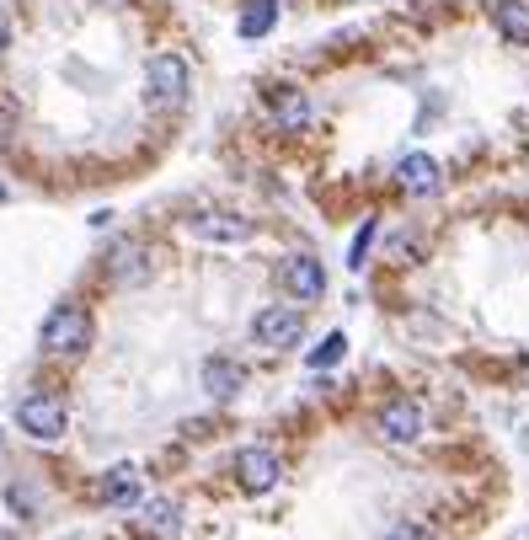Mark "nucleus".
Segmentation results:
<instances>
[{
	"instance_id": "6ab92c4d",
	"label": "nucleus",
	"mask_w": 529,
	"mask_h": 540,
	"mask_svg": "<svg viewBox=\"0 0 529 540\" xmlns=\"http://www.w3.org/2000/svg\"><path fill=\"white\" fill-rule=\"evenodd\" d=\"M11 43V22H6V11H0V49Z\"/></svg>"
},
{
	"instance_id": "aec40b11",
	"label": "nucleus",
	"mask_w": 529,
	"mask_h": 540,
	"mask_svg": "<svg viewBox=\"0 0 529 540\" xmlns=\"http://www.w3.org/2000/svg\"><path fill=\"white\" fill-rule=\"evenodd\" d=\"M0 204H6V188H0Z\"/></svg>"
},
{
	"instance_id": "4468645a",
	"label": "nucleus",
	"mask_w": 529,
	"mask_h": 540,
	"mask_svg": "<svg viewBox=\"0 0 529 540\" xmlns=\"http://www.w3.org/2000/svg\"><path fill=\"white\" fill-rule=\"evenodd\" d=\"M273 22H278V0H246V11H241V38L273 33Z\"/></svg>"
},
{
	"instance_id": "1a4fd4ad",
	"label": "nucleus",
	"mask_w": 529,
	"mask_h": 540,
	"mask_svg": "<svg viewBox=\"0 0 529 540\" xmlns=\"http://www.w3.org/2000/svg\"><path fill=\"white\" fill-rule=\"evenodd\" d=\"M102 498L113 508H139V498H145V482H139L134 466H113L102 476Z\"/></svg>"
},
{
	"instance_id": "a211bd4d",
	"label": "nucleus",
	"mask_w": 529,
	"mask_h": 540,
	"mask_svg": "<svg viewBox=\"0 0 529 540\" xmlns=\"http://www.w3.org/2000/svg\"><path fill=\"white\" fill-rule=\"evenodd\" d=\"M391 540H439V535H433L428 524H412V519H401L396 530H391Z\"/></svg>"
},
{
	"instance_id": "9b49d317",
	"label": "nucleus",
	"mask_w": 529,
	"mask_h": 540,
	"mask_svg": "<svg viewBox=\"0 0 529 540\" xmlns=\"http://www.w3.org/2000/svg\"><path fill=\"white\" fill-rule=\"evenodd\" d=\"M492 22H497V33H503L508 43H519V49L529 43V6H524V0H497Z\"/></svg>"
},
{
	"instance_id": "423d86ee",
	"label": "nucleus",
	"mask_w": 529,
	"mask_h": 540,
	"mask_svg": "<svg viewBox=\"0 0 529 540\" xmlns=\"http://www.w3.org/2000/svg\"><path fill=\"white\" fill-rule=\"evenodd\" d=\"M284 289L294 300H321L326 295V268L316 257H305V252H294L289 262H284Z\"/></svg>"
},
{
	"instance_id": "7ed1b4c3",
	"label": "nucleus",
	"mask_w": 529,
	"mask_h": 540,
	"mask_svg": "<svg viewBox=\"0 0 529 540\" xmlns=\"http://www.w3.org/2000/svg\"><path fill=\"white\" fill-rule=\"evenodd\" d=\"M17 428H22V434H33V439H59L70 428V412H65V401H59V396H27L17 407Z\"/></svg>"
},
{
	"instance_id": "2eb2a0df",
	"label": "nucleus",
	"mask_w": 529,
	"mask_h": 540,
	"mask_svg": "<svg viewBox=\"0 0 529 540\" xmlns=\"http://www.w3.org/2000/svg\"><path fill=\"white\" fill-rule=\"evenodd\" d=\"M204 385H209V396H236V391H241V364L209 359V364H204Z\"/></svg>"
},
{
	"instance_id": "39448f33",
	"label": "nucleus",
	"mask_w": 529,
	"mask_h": 540,
	"mask_svg": "<svg viewBox=\"0 0 529 540\" xmlns=\"http://www.w3.org/2000/svg\"><path fill=\"white\" fill-rule=\"evenodd\" d=\"M278 455L268 450V444H252V450H241L236 455V482L246 487V492H268V487H278Z\"/></svg>"
},
{
	"instance_id": "f3484780",
	"label": "nucleus",
	"mask_w": 529,
	"mask_h": 540,
	"mask_svg": "<svg viewBox=\"0 0 529 540\" xmlns=\"http://www.w3.org/2000/svg\"><path fill=\"white\" fill-rule=\"evenodd\" d=\"M150 524L155 530H177V503H150Z\"/></svg>"
},
{
	"instance_id": "f03ea898",
	"label": "nucleus",
	"mask_w": 529,
	"mask_h": 540,
	"mask_svg": "<svg viewBox=\"0 0 529 540\" xmlns=\"http://www.w3.org/2000/svg\"><path fill=\"white\" fill-rule=\"evenodd\" d=\"M188 59L182 54H155L150 65H145V97L150 107H161V113H171V107H182L188 102Z\"/></svg>"
},
{
	"instance_id": "9d476101",
	"label": "nucleus",
	"mask_w": 529,
	"mask_h": 540,
	"mask_svg": "<svg viewBox=\"0 0 529 540\" xmlns=\"http://www.w3.org/2000/svg\"><path fill=\"white\" fill-rule=\"evenodd\" d=\"M188 230L198 241H246V236H252V225L236 220V214H193Z\"/></svg>"
},
{
	"instance_id": "20e7f679",
	"label": "nucleus",
	"mask_w": 529,
	"mask_h": 540,
	"mask_svg": "<svg viewBox=\"0 0 529 540\" xmlns=\"http://www.w3.org/2000/svg\"><path fill=\"white\" fill-rule=\"evenodd\" d=\"M252 337L262 348H294L305 337V316L294 311V305H268V311H257Z\"/></svg>"
},
{
	"instance_id": "6e6552de",
	"label": "nucleus",
	"mask_w": 529,
	"mask_h": 540,
	"mask_svg": "<svg viewBox=\"0 0 529 540\" xmlns=\"http://www.w3.org/2000/svg\"><path fill=\"white\" fill-rule=\"evenodd\" d=\"M396 182H401V188H407V193H417V198H428V193H439V161H433V156H407V161H401L396 166Z\"/></svg>"
},
{
	"instance_id": "dca6fc26",
	"label": "nucleus",
	"mask_w": 529,
	"mask_h": 540,
	"mask_svg": "<svg viewBox=\"0 0 529 540\" xmlns=\"http://www.w3.org/2000/svg\"><path fill=\"white\" fill-rule=\"evenodd\" d=\"M342 353H348V337L332 332V337H321V348H310V369H332Z\"/></svg>"
},
{
	"instance_id": "f8f14e48",
	"label": "nucleus",
	"mask_w": 529,
	"mask_h": 540,
	"mask_svg": "<svg viewBox=\"0 0 529 540\" xmlns=\"http://www.w3.org/2000/svg\"><path fill=\"white\" fill-rule=\"evenodd\" d=\"M150 279V252L145 246H118L113 252V284H145Z\"/></svg>"
},
{
	"instance_id": "f257e3e1",
	"label": "nucleus",
	"mask_w": 529,
	"mask_h": 540,
	"mask_svg": "<svg viewBox=\"0 0 529 540\" xmlns=\"http://www.w3.org/2000/svg\"><path fill=\"white\" fill-rule=\"evenodd\" d=\"M43 348L70 359V353H86L91 348V311L86 305H54L43 316Z\"/></svg>"
},
{
	"instance_id": "ddd939ff",
	"label": "nucleus",
	"mask_w": 529,
	"mask_h": 540,
	"mask_svg": "<svg viewBox=\"0 0 529 540\" xmlns=\"http://www.w3.org/2000/svg\"><path fill=\"white\" fill-rule=\"evenodd\" d=\"M273 113H278V123H284V129H305V123H310V102H305V91H294V86L273 91Z\"/></svg>"
},
{
	"instance_id": "0eeeda50",
	"label": "nucleus",
	"mask_w": 529,
	"mask_h": 540,
	"mask_svg": "<svg viewBox=\"0 0 529 540\" xmlns=\"http://www.w3.org/2000/svg\"><path fill=\"white\" fill-rule=\"evenodd\" d=\"M380 434L391 439V444H412L417 434H423V407H417V401H391V407L380 412Z\"/></svg>"
}]
</instances>
